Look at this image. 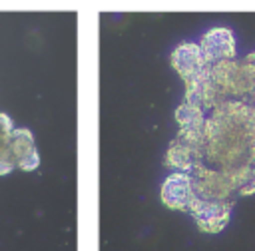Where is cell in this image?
I'll use <instances>...</instances> for the list:
<instances>
[{"label": "cell", "mask_w": 255, "mask_h": 251, "mask_svg": "<svg viewBox=\"0 0 255 251\" xmlns=\"http://www.w3.org/2000/svg\"><path fill=\"white\" fill-rule=\"evenodd\" d=\"M14 167H16V163H14L12 159H8V157H0V175H8V173H12Z\"/></svg>", "instance_id": "obj_11"}, {"label": "cell", "mask_w": 255, "mask_h": 251, "mask_svg": "<svg viewBox=\"0 0 255 251\" xmlns=\"http://www.w3.org/2000/svg\"><path fill=\"white\" fill-rule=\"evenodd\" d=\"M251 96H253V98H255V92H253V94H251Z\"/></svg>", "instance_id": "obj_15"}, {"label": "cell", "mask_w": 255, "mask_h": 251, "mask_svg": "<svg viewBox=\"0 0 255 251\" xmlns=\"http://www.w3.org/2000/svg\"><path fill=\"white\" fill-rule=\"evenodd\" d=\"M189 175H191V187L197 197L231 199V195L235 193V187L231 185V181L225 177V173L221 169H211V167H205L203 163H199L189 171Z\"/></svg>", "instance_id": "obj_2"}, {"label": "cell", "mask_w": 255, "mask_h": 251, "mask_svg": "<svg viewBox=\"0 0 255 251\" xmlns=\"http://www.w3.org/2000/svg\"><path fill=\"white\" fill-rule=\"evenodd\" d=\"M247 60H249V62H253V64H255V52H253V54H249V56H247Z\"/></svg>", "instance_id": "obj_13"}, {"label": "cell", "mask_w": 255, "mask_h": 251, "mask_svg": "<svg viewBox=\"0 0 255 251\" xmlns=\"http://www.w3.org/2000/svg\"><path fill=\"white\" fill-rule=\"evenodd\" d=\"M8 149H10V155H12L14 163H16L20 157H24L26 153H30L32 149H36L32 131H30V129H24V127H14V129L10 131Z\"/></svg>", "instance_id": "obj_7"}, {"label": "cell", "mask_w": 255, "mask_h": 251, "mask_svg": "<svg viewBox=\"0 0 255 251\" xmlns=\"http://www.w3.org/2000/svg\"><path fill=\"white\" fill-rule=\"evenodd\" d=\"M175 120L179 124V127H189V129H203V110L197 106H191L187 102H183L177 110H175Z\"/></svg>", "instance_id": "obj_8"}, {"label": "cell", "mask_w": 255, "mask_h": 251, "mask_svg": "<svg viewBox=\"0 0 255 251\" xmlns=\"http://www.w3.org/2000/svg\"><path fill=\"white\" fill-rule=\"evenodd\" d=\"M16 165H18L22 171H34V169L40 165V155H38V151L32 149V151L26 153L24 157H20V159L16 161Z\"/></svg>", "instance_id": "obj_10"}, {"label": "cell", "mask_w": 255, "mask_h": 251, "mask_svg": "<svg viewBox=\"0 0 255 251\" xmlns=\"http://www.w3.org/2000/svg\"><path fill=\"white\" fill-rule=\"evenodd\" d=\"M195 191L191 187V175L185 171H175L165 177L161 185V203L173 211H187Z\"/></svg>", "instance_id": "obj_3"}, {"label": "cell", "mask_w": 255, "mask_h": 251, "mask_svg": "<svg viewBox=\"0 0 255 251\" xmlns=\"http://www.w3.org/2000/svg\"><path fill=\"white\" fill-rule=\"evenodd\" d=\"M251 165H253V175H251V181H253V183H255V161H253V163H251Z\"/></svg>", "instance_id": "obj_14"}, {"label": "cell", "mask_w": 255, "mask_h": 251, "mask_svg": "<svg viewBox=\"0 0 255 251\" xmlns=\"http://www.w3.org/2000/svg\"><path fill=\"white\" fill-rule=\"evenodd\" d=\"M169 62H171L173 70L181 76L183 82L201 78L205 66L209 64V62H205L199 44H191V42H185V44L177 46V48L171 52Z\"/></svg>", "instance_id": "obj_4"}, {"label": "cell", "mask_w": 255, "mask_h": 251, "mask_svg": "<svg viewBox=\"0 0 255 251\" xmlns=\"http://www.w3.org/2000/svg\"><path fill=\"white\" fill-rule=\"evenodd\" d=\"M229 217H231V213H227V215H213V217H199V219H195V223H197L199 231H203V233H219L229 223Z\"/></svg>", "instance_id": "obj_9"}, {"label": "cell", "mask_w": 255, "mask_h": 251, "mask_svg": "<svg viewBox=\"0 0 255 251\" xmlns=\"http://www.w3.org/2000/svg\"><path fill=\"white\" fill-rule=\"evenodd\" d=\"M211 80L227 98H243L255 92V64L237 58H223L211 64Z\"/></svg>", "instance_id": "obj_1"}, {"label": "cell", "mask_w": 255, "mask_h": 251, "mask_svg": "<svg viewBox=\"0 0 255 251\" xmlns=\"http://www.w3.org/2000/svg\"><path fill=\"white\" fill-rule=\"evenodd\" d=\"M14 129V126H12V120L6 116V114H2L0 112V131H4V133H10Z\"/></svg>", "instance_id": "obj_12"}, {"label": "cell", "mask_w": 255, "mask_h": 251, "mask_svg": "<svg viewBox=\"0 0 255 251\" xmlns=\"http://www.w3.org/2000/svg\"><path fill=\"white\" fill-rule=\"evenodd\" d=\"M163 163H165V167H171L175 171L189 173L195 165L203 163V153L187 147L179 139H173L171 145H169V149H167V153H165V157H163Z\"/></svg>", "instance_id": "obj_6"}, {"label": "cell", "mask_w": 255, "mask_h": 251, "mask_svg": "<svg viewBox=\"0 0 255 251\" xmlns=\"http://www.w3.org/2000/svg\"><path fill=\"white\" fill-rule=\"evenodd\" d=\"M199 48L203 52L205 62L213 64L223 58H235V38L227 28H211L199 40Z\"/></svg>", "instance_id": "obj_5"}]
</instances>
